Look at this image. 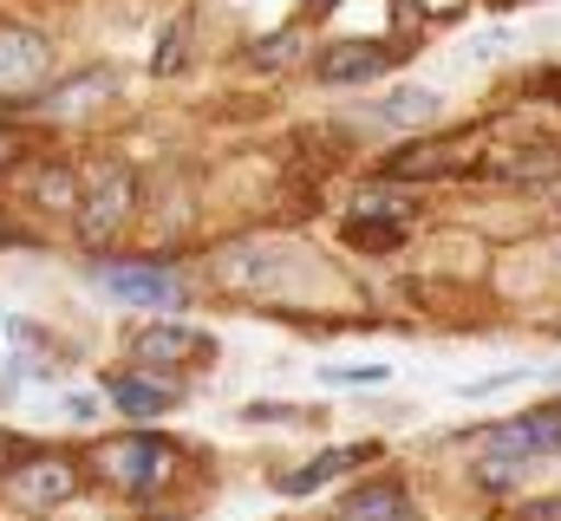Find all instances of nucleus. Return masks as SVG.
Returning <instances> with one entry per match:
<instances>
[{"instance_id":"obj_1","label":"nucleus","mask_w":561,"mask_h":521,"mask_svg":"<svg viewBox=\"0 0 561 521\" xmlns=\"http://www.w3.org/2000/svg\"><path fill=\"white\" fill-rule=\"evenodd\" d=\"M79 463H85V483H99V489H112V496H125V502H138V509H157L163 489H170L176 470H183V443L138 424V430H118V437L85 443Z\"/></svg>"},{"instance_id":"obj_2","label":"nucleus","mask_w":561,"mask_h":521,"mask_svg":"<svg viewBox=\"0 0 561 521\" xmlns=\"http://www.w3.org/2000/svg\"><path fill=\"white\" fill-rule=\"evenodd\" d=\"M477 443V463H470V483L477 489H490V496H510L523 476H536L542 463H561V410L542 397V404H529V410H516V417H503V424H490V430H470Z\"/></svg>"},{"instance_id":"obj_3","label":"nucleus","mask_w":561,"mask_h":521,"mask_svg":"<svg viewBox=\"0 0 561 521\" xmlns=\"http://www.w3.org/2000/svg\"><path fill=\"white\" fill-rule=\"evenodd\" d=\"M79 496H85V463L72 450H33V443H20V456L0 476V502L13 516H53V509L79 502Z\"/></svg>"},{"instance_id":"obj_4","label":"nucleus","mask_w":561,"mask_h":521,"mask_svg":"<svg viewBox=\"0 0 561 521\" xmlns=\"http://www.w3.org/2000/svg\"><path fill=\"white\" fill-rule=\"evenodd\" d=\"M92 287L118 306H144V313H183L190 306V274L170 267V260H99L92 267Z\"/></svg>"},{"instance_id":"obj_5","label":"nucleus","mask_w":561,"mask_h":521,"mask_svg":"<svg viewBox=\"0 0 561 521\" xmlns=\"http://www.w3.org/2000/svg\"><path fill=\"white\" fill-rule=\"evenodd\" d=\"M131 216H138V176H131L125 163H112V170H99V176L85 183V196H79V209H72V235H79L85 248H112V242L131 229Z\"/></svg>"},{"instance_id":"obj_6","label":"nucleus","mask_w":561,"mask_h":521,"mask_svg":"<svg viewBox=\"0 0 561 521\" xmlns=\"http://www.w3.org/2000/svg\"><path fill=\"white\" fill-rule=\"evenodd\" d=\"M373 463H386V437H359V443H327V450H313L307 463L280 470L275 489L287 496V502H307V496H320V489H333V483H346V476H359V470H373Z\"/></svg>"},{"instance_id":"obj_7","label":"nucleus","mask_w":561,"mask_h":521,"mask_svg":"<svg viewBox=\"0 0 561 521\" xmlns=\"http://www.w3.org/2000/svg\"><path fill=\"white\" fill-rule=\"evenodd\" d=\"M131 366L138 372H190V366H209L216 359V339L203 333V326H190V320H150V326H138L131 333Z\"/></svg>"},{"instance_id":"obj_8","label":"nucleus","mask_w":561,"mask_h":521,"mask_svg":"<svg viewBox=\"0 0 561 521\" xmlns=\"http://www.w3.org/2000/svg\"><path fill=\"white\" fill-rule=\"evenodd\" d=\"M399 66H405V46H392V39H333V46L313 53L320 85H373Z\"/></svg>"},{"instance_id":"obj_9","label":"nucleus","mask_w":561,"mask_h":521,"mask_svg":"<svg viewBox=\"0 0 561 521\" xmlns=\"http://www.w3.org/2000/svg\"><path fill=\"white\" fill-rule=\"evenodd\" d=\"M333 521H431L405 476H366L333 496Z\"/></svg>"},{"instance_id":"obj_10","label":"nucleus","mask_w":561,"mask_h":521,"mask_svg":"<svg viewBox=\"0 0 561 521\" xmlns=\"http://www.w3.org/2000/svg\"><path fill=\"white\" fill-rule=\"evenodd\" d=\"M463 143L457 137H412V143H399V150H386V163H379V176L386 183H444V176H463Z\"/></svg>"},{"instance_id":"obj_11","label":"nucleus","mask_w":561,"mask_h":521,"mask_svg":"<svg viewBox=\"0 0 561 521\" xmlns=\"http://www.w3.org/2000/svg\"><path fill=\"white\" fill-rule=\"evenodd\" d=\"M105 404H112L118 417H131V424H157V417H170V410L183 404V385L131 366V372H105Z\"/></svg>"},{"instance_id":"obj_12","label":"nucleus","mask_w":561,"mask_h":521,"mask_svg":"<svg viewBox=\"0 0 561 521\" xmlns=\"http://www.w3.org/2000/svg\"><path fill=\"white\" fill-rule=\"evenodd\" d=\"M53 72V46L39 26H0V99L7 92H33Z\"/></svg>"},{"instance_id":"obj_13","label":"nucleus","mask_w":561,"mask_h":521,"mask_svg":"<svg viewBox=\"0 0 561 521\" xmlns=\"http://www.w3.org/2000/svg\"><path fill=\"white\" fill-rule=\"evenodd\" d=\"M125 92V79H118V66H92V72H79V79H66V85H53V92H39L33 105L46 112V118H85L92 105H112Z\"/></svg>"},{"instance_id":"obj_14","label":"nucleus","mask_w":561,"mask_h":521,"mask_svg":"<svg viewBox=\"0 0 561 521\" xmlns=\"http://www.w3.org/2000/svg\"><path fill=\"white\" fill-rule=\"evenodd\" d=\"M412 216H419V189H412V183H386V176H373V183H359V189H353V202H346V222H379V229H412Z\"/></svg>"},{"instance_id":"obj_15","label":"nucleus","mask_w":561,"mask_h":521,"mask_svg":"<svg viewBox=\"0 0 561 521\" xmlns=\"http://www.w3.org/2000/svg\"><path fill=\"white\" fill-rule=\"evenodd\" d=\"M437 112H444V99H437L431 85H392V92L373 105V125H386V130H424V125H437Z\"/></svg>"},{"instance_id":"obj_16","label":"nucleus","mask_w":561,"mask_h":521,"mask_svg":"<svg viewBox=\"0 0 561 521\" xmlns=\"http://www.w3.org/2000/svg\"><path fill=\"white\" fill-rule=\"evenodd\" d=\"M79 176H72V163H39V176H33V202L46 209V216H72L79 209Z\"/></svg>"},{"instance_id":"obj_17","label":"nucleus","mask_w":561,"mask_h":521,"mask_svg":"<svg viewBox=\"0 0 561 521\" xmlns=\"http://www.w3.org/2000/svg\"><path fill=\"white\" fill-rule=\"evenodd\" d=\"M294 59H300V26H280V33H268V39L249 46V66H255V72H280V66H294Z\"/></svg>"},{"instance_id":"obj_18","label":"nucleus","mask_w":561,"mask_h":521,"mask_svg":"<svg viewBox=\"0 0 561 521\" xmlns=\"http://www.w3.org/2000/svg\"><path fill=\"white\" fill-rule=\"evenodd\" d=\"M190 66V20H176L163 39H157V59H150V72L157 79H170V72H183Z\"/></svg>"},{"instance_id":"obj_19","label":"nucleus","mask_w":561,"mask_h":521,"mask_svg":"<svg viewBox=\"0 0 561 521\" xmlns=\"http://www.w3.org/2000/svg\"><path fill=\"white\" fill-rule=\"evenodd\" d=\"M503 521H561V489H536V496H523Z\"/></svg>"},{"instance_id":"obj_20","label":"nucleus","mask_w":561,"mask_h":521,"mask_svg":"<svg viewBox=\"0 0 561 521\" xmlns=\"http://www.w3.org/2000/svg\"><path fill=\"white\" fill-rule=\"evenodd\" d=\"M346 242H359V248H399L405 242V229H379V222H346Z\"/></svg>"},{"instance_id":"obj_21","label":"nucleus","mask_w":561,"mask_h":521,"mask_svg":"<svg viewBox=\"0 0 561 521\" xmlns=\"http://www.w3.org/2000/svg\"><path fill=\"white\" fill-rule=\"evenodd\" d=\"M392 372L386 366H340V372H327V385H386Z\"/></svg>"},{"instance_id":"obj_22","label":"nucleus","mask_w":561,"mask_h":521,"mask_svg":"<svg viewBox=\"0 0 561 521\" xmlns=\"http://www.w3.org/2000/svg\"><path fill=\"white\" fill-rule=\"evenodd\" d=\"M529 92H536L542 105H561V66H556V72H536V79H529Z\"/></svg>"},{"instance_id":"obj_23","label":"nucleus","mask_w":561,"mask_h":521,"mask_svg":"<svg viewBox=\"0 0 561 521\" xmlns=\"http://www.w3.org/2000/svg\"><path fill=\"white\" fill-rule=\"evenodd\" d=\"M13 456H20V437H7V430H0V476H7V463H13Z\"/></svg>"},{"instance_id":"obj_24","label":"nucleus","mask_w":561,"mask_h":521,"mask_svg":"<svg viewBox=\"0 0 561 521\" xmlns=\"http://www.w3.org/2000/svg\"><path fill=\"white\" fill-rule=\"evenodd\" d=\"M13 157H20V143H13V130H0V170H7Z\"/></svg>"},{"instance_id":"obj_25","label":"nucleus","mask_w":561,"mask_h":521,"mask_svg":"<svg viewBox=\"0 0 561 521\" xmlns=\"http://www.w3.org/2000/svg\"><path fill=\"white\" fill-rule=\"evenodd\" d=\"M144 521H183V516H170V509H157V516H144Z\"/></svg>"},{"instance_id":"obj_26","label":"nucleus","mask_w":561,"mask_h":521,"mask_svg":"<svg viewBox=\"0 0 561 521\" xmlns=\"http://www.w3.org/2000/svg\"><path fill=\"white\" fill-rule=\"evenodd\" d=\"M549 255H556V267H561V235H556V248H549Z\"/></svg>"},{"instance_id":"obj_27","label":"nucleus","mask_w":561,"mask_h":521,"mask_svg":"<svg viewBox=\"0 0 561 521\" xmlns=\"http://www.w3.org/2000/svg\"><path fill=\"white\" fill-rule=\"evenodd\" d=\"M307 7H340V0H307Z\"/></svg>"},{"instance_id":"obj_28","label":"nucleus","mask_w":561,"mask_h":521,"mask_svg":"<svg viewBox=\"0 0 561 521\" xmlns=\"http://www.w3.org/2000/svg\"><path fill=\"white\" fill-rule=\"evenodd\" d=\"M490 7H523V0H490Z\"/></svg>"},{"instance_id":"obj_29","label":"nucleus","mask_w":561,"mask_h":521,"mask_svg":"<svg viewBox=\"0 0 561 521\" xmlns=\"http://www.w3.org/2000/svg\"><path fill=\"white\" fill-rule=\"evenodd\" d=\"M549 404H556V410H561V391H556V397H549Z\"/></svg>"}]
</instances>
